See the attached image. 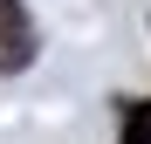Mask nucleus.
<instances>
[{
    "label": "nucleus",
    "mask_w": 151,
    "mask_h": 144,
    "mask_svg": "<svg viewBox=\"0 0 151 144\" xmlns=\"http://www.w3.org/2000/svg\"><path fill=\"white\" fill-rule=\"evenodd\" d=\"M35 62V21L21 0H0V76L7 69H28Z\"/></svg>",
    "instance_id": "1"
},
{
    "label": "nucleus",
    "mask_w": 151,
    "mask_h": 144,
    "mask_svg": "<svg viewBox=\"0 0 151 144\" xmlns=\"http://www.w3.org/2000/svg\"><path fill=\"white\" fill-rule=\"evenodd\" d=\"M124 144H151V103H131V110H124Z\"/></svg>",
    "instance_id": "2"
}]
</instances>
